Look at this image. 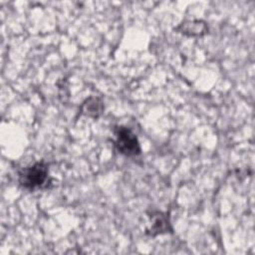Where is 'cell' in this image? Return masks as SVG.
<instances>
[{"instance_id":"cell-5","label":"cell","mask_w":255,"mask_h":255,"mask_svg":"<svg viewBox=\"0 0 255 255\" xmlns=\"http://www.w3.org/2000/svg\"><path fill=\"white\" fill-rule=\"evenodd\" d=\"M105 110L104 102L99 97L88 98L80 108V114L85 115L90 118H99Z\"/></svg>"},{"instance_id":"cell-3","label":"cell","mask_w":255,"mask_h":255,"mask_svg":"<svg viewBox=\"0 0 255 255\" xmlns=\"http://www.w3.org/2000/svg\"><path fill=\"white\" fill-rule=\"evenodd\" d=\"M148 216L151 219V225L149 228L146 229L145 233L147 235L156 236L158 234L172 231L168 213L161 211H152Z\"/></svg>"},{"instance_id":"cell-1","label":"cell","mask_w":255,"mask_h":255,"mask_svg":"<svg viewBox=\"0 0 255 255\" xmlns=\"http://www.w3.org/2000/svg\"><path fill=\"white\" fill-rule=\"evenodd\" d=\"M49 182V166L45 161H38L24 167L19 172V183L22 187L34 190L46 187Z\"/></svg>"},{"instance_id":"cell-4","label":"cell","mask_w":255,"mask_h":255,"mask_svg":"<svg viewBox=\"0 0 255 255\" xmlns=\"http://www.w3.org/2000/svg\"><path fill=\"white\" fill-rule=\"evenodd\" d=\"M175 31L189 37L203 36L208 32L207 24L202 20L186 21L175 28Z\"/></svg>"},{"instance_id":"cell-2","label":"cell","mask_w":255,"mask_h":255,"mask_svg":"<svg viewBox=\"0 0 255 255\" xmlns=\"http://www.w3.org/2000/svg\"><path fill=\"white\" fill-rule=\"evenodd\" d=\"M115 146L118 151L127 156L138 155L141 151L139 141L136 135L126 127H116L115 128Z\"/></svg>"}]
</instances>
